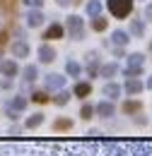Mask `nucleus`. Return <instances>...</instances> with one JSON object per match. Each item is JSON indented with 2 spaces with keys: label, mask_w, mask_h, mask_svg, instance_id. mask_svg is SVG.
<instances>
[{
  "label": "nucleus",
  "mask_w": 152,
  "mask_h": 156,
  "mask_svg": "<svg viewBox=\"0 0 152 156\" xmlns=\"http://www.w3.org/2000/svg\"><path fill=\"white\" fill-rule=\"evenodd\" d=\"M65 31L70 34V39H73V41H82V39H85V22H82V17L70 15V17L65 20Z\"/></svg>",
  "instance_id": "1"
},
{
  "label": "nucleus",
  "mask_w": 152,
  "mask_h": 156,
  "mask_svg": "<svg viewBox=\"0 0 152 156\" xmlns=\"http://www.w3.org/2000/svg\"><path fill=\"white\" fill-rule=\"evenodd\" d=\"M106 5H109V12L116 20H126L133 12V0H109Z\"/></svg>",
  "instance_id": "2"
},
{
  "label": "nucleus",
  "mask_w": 152,
  "mask_h": 156,
  "mask_svg": "<svg viewBox=\"0 0 152 156\" xmlns=\"http://www.w3.org/2000/svg\"><path fill=\"white\" fill-rule=\"evenodd\" d=\"M87 65H85V70H87V75H89V79L99 77V70H101V62H99V53L97 51H89L87 55Z\"/></svg>",
  "instance_id": "3"
},
{
  "label": "nucleus",
  "mask_w": 152,
  "mask_h": 156,
  "mask_svg": "<svg viewBox=\"0 0 152 156\" xmlns=\"http://www.w3.org/2000/svg\"><path fill=\"white\" fill-rule=\"evenodd\" d=\"M44 82H46V89H48V91H60V89L65 87V77L58 75V72H48Z\"/></svg>",
  "instance_id": "4"
},
{
  "label": "nucleus",
  "mask_w": 152,
  "mask_h": 156,
  "mask_svg": "<svg viewBox=\"0 0 152 156\" xmlns=\"http://www.w3.org/2000/svg\"><path fill=\"white\" fill-rule=\"evenodd\" d=\"M0 75H2V77H7V79L17 77V75H19V65H17V60H12V58L2 60V62H0Z\"/></svg>",
  "instance_id": "5"
},
{
  "label": "nucleus",
  "mask_w": 152,
  "mask_h": 156,
  "mask_svg": "<svg viewBox=\"0 0 152 156\" xmlns=\"http://www.w3.org/2000/svg\"><path fill=\"white\" fill-rule=\"evenodd\" d=\"M97 115L104 118V120H109L111 115H116V106H114V101H109V98L99 101V103H97Z\"/></svg>",
  "instance_id": "6"
},
{
  "label": "nucleus",
  "mask_w": 152,
  "mask_h": 156,
  "mask_svg": "<svg viewBox=\"0 0 152 156\" xmlns=\"http://www.w3.org/2000/svg\"><path fill=\"white\" fill-rule=\"evenodd\" d=\"M5 106H10L12 111H17V113H24L27 111V106H29V96H24V94H15V96L10 98Z\"/></svg>",
  "instance_id": "7"
},
{
  "label": "nucleus",
  "mask_w": 152,
  "mask_h": 156,
  "mask_svg": "<svg viewBox=\"0 0 152 156\" xmlns=\"http://www.w3.org/2000/svg\"><path fill=\"white\" fill-rule=\"evenodd\" d=\"M121 111L126 115H138V113H142V101L140 98H128V101L121 103Z\"/></svg>",
  "instance_id": "8"
},
{
  "label": "nucleus",
  "mask_w": 152,
  "mask_h": 156,
  "mask_svg": "<svg viewBox=\"0 0 152 156\" xmlns=\"http://www.w3.org/2000/svg\"><path fill=\"white\" fill-rule=\"evenodd\" d=\"M10 51H12V58H27L29 53H32V48H29V43L27 41H12V46H10Z\"/></svg>",
  "instance_id": "9"
},
{
  "label": "nucleus",
  "mask_w": 152,
  "mask_h": 156,
  "mask_svg": "<svg viewBox=\"0 0 152 156\" xmlns=\"http://www.w3.org/2000/svg\"><path fill=\"white\" fill-rule=\"evenodd\" d=\"M142 89H145V84H142L138 77H128V79H126V84H123V91H126L128 96H138Z\"/></svg>",
  "instance_id": "10"
},
{
  "label": "nucleus",
  "mask_w": 152,
  "mask_h": 156,
  "mask_svg": "<svg viewBox=\"0 0 152 156\" xmlns=\"http://www.w3.org/2000/svg\"><path fill=\"white\" fill-rule=\"evenodd\" d=\"M101 94H104V96L109 98V101H116V98H118V96H121V94H123V87H121V84H116V82H111V79H109V82L104 84V89H101Z\"/></svg>",
  "instance_id": "11"
},
{
  "label": "nucleus",
  "mask_w": 152,
  "mask_h": 156,
  "mask_svg": "<svg viewBox=\"0 0 152 156\" xmlns=\"http://www.w3.org/2000/svg\"><path fill=\"white\" fill-rule=\"evenodd\" d=\"M32 103H36V106H46V103H51L53 96H51V91L48 89H36V91H32V96H29Z\"/></svg>",
  "instance_id": "12"
},
{
  "label": "nucleus",
  "mask_w": 152,
  "mask_h": 156,
  "mask_svg": "<svg viewBox=\"0 0 152 156\" xmlns=\"http://www.w3.org/2000/svg\"><path fill=\"white\" fill-rule=\"evenodd\" d=\"M63 34H65V27L58 24V22H51V27L44 31V39L46 41H56V39H63Z\"/></svg>",
  "instance_id": "13"
},
{
  "label": "nucleus",
  "mask_w": 152,
  "mask_h": 156,
  "mask_svg": "<svg viewBox=\"0 0 152 156\" xmlns=\"http://www.w3.org/2000/svg\"><path fill=\"white\" fill-rule=\"evenodd\" d=\"M51 127H53V132H70V130L75 127V122H73L70 118L60 115V118H56V120L51 122Z\"/></svg>",
  "instance_id": "14"
},
{
  "label": "nucleus",
  "mask_w": 152,
  "mask_h": 156,
  "mask_svg": "<svg viewBox=\"0 0 152 156\" xmlns=\"http://www.w3.org/2000/svg\"><path fill=\"white\" fill-rule=\"evenodd\" d=\"M36 55H39V62H53L56 60V48H51L48 43H41Z\"/></svg>",
  "instance_id": "15"
},
{
  "label": "nucleus",
  "mask_w": 152,
  "mask_h": 156,
  "mask_svg": "<svg viewBox=\"0 0 152 156\" xmlns=\"http://www.w3.org/2000/svg\"><path fill=\"white\" fill-rule=\"evenodd\" d=\"M44 122H46V113H41V111H39V113H32V115L24 120V130H36Z\"/></svg>",
  "instance_id": "16"
},
{
  "label": "nucleus",
  "mask_w": 152,
  "mask_h": 156,
  "mask_svg": "<svg viewBox=\"0 0 152 156\" xmlns=\"http://www.w3.org/2000/svg\"><path fill=\"white\" fill-rule=\"evenodd\" d=\"M44 12L41 10H29V15H27V27H32V29H36V27H41L44 24Z\"/></svg>",
  "instance_id": "17"
},
{
  "label": "nucleus",
  "mask_w": 152,
  "mask_h": 156,
  "mask_svg": "<svg viewBox=\"0 0 152 156\" xmlns=\"http://www.w3.org/2000/svg\"><path fill=\"white\" fill-rule=\"evenodd\" d=\"M128 41H131V31H123V29L111 31V43L114 46H128Z\"/></svg>",
  "instance_id": "18"
},
{
  "label": "nucleus",
  "mask_w": 152,
  "mask_h": 156,
  "mask_svg": "<svg viewBox=\"0 0 152 156\" xmlns=\"http://www.w3.org/2000/svg\"><path fill=\"white\" fill-rule=\"evenodd\" d=\"M75 96V94H70V91H65V89H60V91H56V94H53V101H51V103H53V106H58V108H63V106H68V103H70V98Z\"/></svg>",
  "instance_id": "19"
},
{
  "label": "nucleus",
  "mask_w": 152,
  "mask_h": 156,
  "mask_svg": "<svg viewBox=\"0 0 152 156\" xmlns=\"http://www.w3.org/2000/svg\"><path fill=\"white\" fill-rule=\"evenodd\" d=\"M73 94H75L77 98H82V101H85V98L92 94V84H89V82H77L75 87H73Z\"/></svg>",
  "instance_id": "20"
},
{
  "label": "nucleus",
  "mask_w": 152,
  "mask_h": 156,
  "mask_svg": "<svg viewBox=\"0 0 152 156\" xmlns=\"http://www.w3.org/2000/svg\"><path fill=\"white\" fill-rule=\"evenodd\" d=\"M116 75H118V62H104L101 70H99V77L104 79H114Z\"/></svg>",
  "instance_id": "21"
},
{
  "label": "nucleus",
  "mask_w": 152,
  "mask_h": 156,
  "mask_svg": "<svg viewBox=\"0 0 152 156\" xmlns=\"http://www.w3.org/2000/svg\"><path fill=\"white\" fill-rule=\"evenodd\" d=\"M65 72H68V77H80L82 75V65L77 60H68L65 62Z\"/></svg>",
  "instance_id": "22"
},
{
  "label": "nucleus",
  "mask_w": 152,
  "mask_h": 156,
  "mask_svg": "<svg viewBox=\"0 0 152 156\" xmlns=\"http://www.w3.org/2000/svg\"><path fill=\"white\" fill-rule=\"evenodd\" d=\"M94 115H97V106H92V103H82L80 106V118L82 120H92Z\"/></svg>",
  "instance_id": "23"
},
{
  "label": "nucleus",
  "mask_w": 152,
  "mask_h": 156,
  "mask_svg": "<svg viewBox=\"0 0 152 156\" xmlns=\"http://www.w3.org/2000/svg\"><path fill=\"white\" fill-rule=\"evenodd\" d=\"M22 75H24V82H36L39 79V67L36 65H27V67L22 70Z\"/></svg>",
  "instance_id": "24"
},
{
  "label": "nucleus",
  "mask_w": 152,
  "mask_h": 156,
  "mask_svg": "<svg viewBox=\"0 0 152 156\" xmlns=\"http://www.w3.org/2000/svg\"><path fill=\"white\" fill-rule=\"evenodd\" d=\"M131 34L133 36H145V22L142 20H131Z\"/></svg>",
  "instance_id": "25"
},
{
  "label": "nucleus",
  "mask_w": 152,
  "mask_h": 156,
  "mask_svg": "<svg viewBox=\"0 0 152 156\" xmlns=\"http://www.w3.org/2000/svg\"><path fill=\"white\" fill-rule=\"evenodd\" d=\"M128 67H145V55L142 53H131L128 55Z\"/></svg>",
  "instance_id": "26"
},
{
  "label": "nucleus",
  "mask_w": 152,
  "mask_h": 156,
  "mask_svg": "<svg viewBox=\"0 0 152 156\" xmlns=\"http://www.w3.org/2000/svg\"><path fill=\"white\" fill-rule=\"evenodd\" d=\"M87 15H89V17H99V15H101V2H99V0H89V2H87Z\"/></svg>",
  "instance_id": "27"
},
{
  "label": "nucleus",
  "mask_w": 152,
  "mask_h": 156,
  "mask_svg": "<svg viewBox=\"0 0 152 156\" xmlns=\"http://www.w3.org/2000/svg\"><path fill=\"white\" fill-rule=\"evenodd\" d=\"M106 27H109V20H104L101 15H99V17H92V29H94V31H104Z\"/></svg>",
  "instance_id": "28"
},
{
  "label": "nucleus",
  "mask_w": 152,
  "mask_h": 156,
  "mask_svg": "<svg viewBox=\"0 0 152 156\" xmlns=\"http://www.w3.org/2000/svg\"><path fill=\"white\" fill-rule=\"evenodd\" d=\"M0 10L5 15H15V0H0Z\"/></svg>",
  "instance_id": "29"
},
{
  "label": "nucleus",
  "mask_w": 152,
  "mask_h": 156,
  "mask_svg": "<svg viewBox=\"0 0 152 156\" xmlns=\"http://www.w3.org/2000/svg\"><path fill=\"white\" fill-rule=\"evenodd\" d=\"M142 70H145V67H128V65H126L123 75H126V79H128V77H140V75H142Z\"/></svg>",
  "instance_id": "30"
},
{
  "label": "nucleus",
  "mask_w": 152,
  "mask_h": 156,
  "mask_svg": "<svg viewBox=\"0 0 152 156\" xmlns=\"http://www.w3.org/2000/svg\"><path fill=\"white\" fill-rule=\"evenodd\" d=\"M5 115H7L10 120H12V122H15V120H19V115H22V113H17V111H12L10 106H5Z\"/></svg>",
  "instance_id": "31"
},
{
  "label": "nucleus",
  "mask_w": 152,
  "mask_h": 156,
  "mask_svg": "<svg viewBox=\"0 0 152 156\" xmlns=\"http://www.w3.org/2000/svg\"><path fill=\"white\" fill-rule=\"evenodd\" d=\"M24 5H27L29 10H39V7L44 5V0H24Z\"/></svg>",
  "instance_id": "32"
},
{
  "label": "nucleus",
  "mask_w": 152,
  "mask_h": 156,
  "mask_svg": "<svg viewBox=\"0 0 152 156\" xmlns=\"http://www.w3.org/2000/svg\"><path fill=\"white\" fill-rule=\"evenodd\" d=\"M114 55H116V58H123V55H126L123 46H114Z\"/></svg>",
  "instance_id": "33"
},
{
  "label": "nucleus",
  "mask_w": 152,
  "mask_h": 156,
  "mask_svg": "<svg viewBox=\"0 0 152 156\" xmlns=\"http://www.w3.org/2000/svg\"><path fill=\"white\" fill-rule=\"evenodd\" d=\"M133 120L138 122V125H147V118H145V115H140V113H138V115H135Z\"/></svg>",
  "instance_id": "34"
},
{
  "label": "nucleus",
  "mask_w": 152,
  "mask_h": 156,
  "mask_svg": "<svg viewBox=\"0 0 152 156\" xmlns=\"http://www.w3.org/2000/svg\"><path fill=\"white\" fill-rule=\"evenodd\" d=\"M145 20L152 22V5H147V7H145Z\"/></svg>",
  "instance_id": "35"
},
{
  "label": "nucleus",
  "mask_w": 152,
  "mask_h": 156,
  "mask_svg": "<svg viewBox=\"0 0 152 156\" xmlns=\"http://www.w3.org/2000/svg\"><path fill=\"white\" fill-rule=\"evenodd\" d=\"M70 2H73V0H58V5H60V7H65V5H70Z\"/></svg>",
  "instance_id": "36"
},
{
  "label": "nucleus",
  "mask_w": 152,
  "mask_h": 156,
  "mask_svg": "<svg viewBox=\"0 0 152 156\" xmlns=\"http://www.w3.org/2000/svg\"><path fill=\"white\" fill-rule=\"evenodd\" d=\"M147 89H152V75H150V79H147V84H145Z\"/></svg>",
  "instance_id": "37"
},
{
  "label": "nucleus",
  "mask_w": 152,
  "mask_h": 156,
  "mask_svg": "<svg viewBox=\"0 0 152 156\" xmlns=\"http://www.w3.org/2000/svg\"><path fill=\"white\" fill-rule=\"evenodd\" d=\"M73 2H82V0H73Z\"/></svg>",
  "instance_id": "38"
},
{
  "label": "nucleus",
  "mask_w": 152,
  "mask_h": 156,
  "mask_svg": "<svg viewBox=\"0 0 152 156\" xmlns=\"http://www.w3.org/2000/svg\"><path fill=\"white\" fill-rule=\"evenodd\" d=\"M0 62H2V60H0Z\"/></svg>",
  "instance_id": "39"
},
{
  "label": "nucleus",
  "mask_w": 152,
  "mask_h": 156,
  "mask_svg": "<svg viewBox=\"0 0 152 156\" xmlns=\"http://www.w3.org/2000/svg\"><path fill=\"white\" fill-rule=\"evenodd\" d=\"M0 84H2V82H0Z\"/></svg>",
  "instance_id": "40"
}]
</instances>
